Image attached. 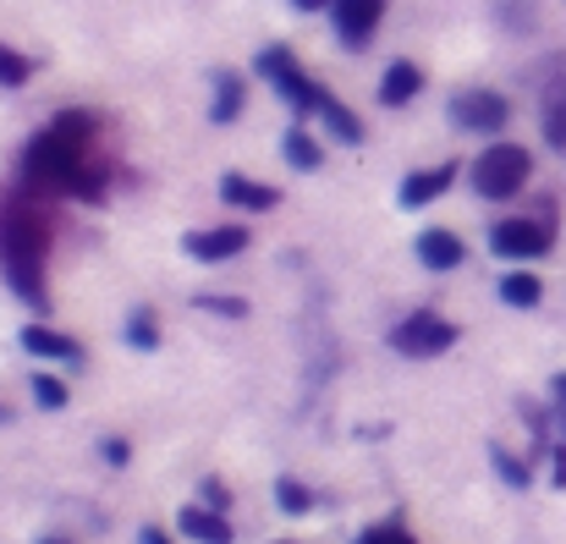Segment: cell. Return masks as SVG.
<instances>
[{"label":"cell","instance_id":"e575fe53","mask_svg":"<svg viewBox=\"0 0 566 544\" xmlns=\"http://www.w3.org/2000/svg\"><path fill=\"white\" fill-rule=\"evenodd\" d=\"M275 544H286V540H275Z\"/></svg>","mask_w":566,"mask_h":544},{"label":"cell","instance_id":"836d02e7","mask_svg":"<svg viewBox=\"0 0 566 544\" xmlns=\"http://www.w3.org/2000/svg\"><path fill=\"white\" fill-rule=\"evenodd\" d=\"M39 544H66V540H39Z\"/></svg>","mask_w":566,"mask_h":544},{"label":"cell","instance_id":"30bf717a","mask_svg":"<svg viewBox=\"0 0 566 544\" xmlns=\"http://www.w3.org/2000/svg\"><path fill=\"white\" fill-rule=\"evenodd\" d=\"M490 248H495L501 259H539V253L551 248V231H545L539 220H501V226L490 231Z\"/></svg>","mask_w":566,"mask_h":544},{"label":"cell","instance_id":"ac0fdd59","mask_svg":"<svg viewBox=\"0 0 566 544\" xmlns=\"http://www.w3.org/2000/svg\"><path fill=\"white\" fill-rule=\"evenodd\" d=\"M242 116V83L231 72H214V105H209V122H237Z\"/></svg>","mask_w":566,"mask_h":544},{"label":"cell","instance_id":"5b68a950","mask_svg":"<svg viewBox=\"0 0 566 544\" xmlns=\"http://www.w3.org/2000/svg\"><path fill=\"white\" fill-rule=\"evenodd\" d=\"M259 72L275 83V94L297 111V116H314V105H319V83H308L303 77V66H297V55L286 50V44H270V50H259Z\"/></svg>","mask_w":566,"mask_h":544},{"label":"cell","instance_id":"2e32d148","mask_svg":"<svg viewBox=\"0 0 566 544\" xmlns=\"http://www.w3.org/2000/svg\"><path fill=\"white\" fill-rule=\"evenodd\" d=\"M314 116H319V122L331 127V138H336V144H358V138H364V122H358V116H353V111H347V105H342V100L331 94V88L319 94Z\"/></svg>","mask_w":566,"mask_h":544},{"label":"cell","instance_id":"7a4b0ae2","mask_svg":"<svg viewBox=\"0 0 566 544\" xmlns=\"http://www.w3.org/2000/svg\"><path fill=\"white\" fill-rule=\"evenodd\" d=\"M88 138H94V116L88 111H66L55 116L22 155V177L28 187H72L83 171V155H88Z\"/></svg>","mask_w":566,"mask_h":544},{"label":"cell","instance_id":"1f68e13d","mask_svg":"<svg viewBox=\"0 0 566 544\" xmlns=\"http://www.w3.org/2000/svg\"><path fill=\"white\" fill-rule=\"evenodd\" d=\"M297 11H319V6H336V0H292Z\"/></svg>","mask_w":566,"mask_h":544},{"label":"cell","instance_id":"6da1fadb","mask_svg":"<svg viewBox=\"0 0 566 544\" xmlns=\"http://www.w3.org/2000/svg\"><path fill=\"white\" fill-rule=\"evenodd\" d=\"M44 248H50L44 209L33 198H11L0 209V270L28 308H44Z\"/></svg>","mask_w":566,"mask_h":544},{"label":"cell","instance_id":"4fadbf2b","mask_svg":"<svg viewBox=\"0 0 566 544\" xmlns=\"http://www.w3.org/2000/svg\"><path fill=\"white\" fill-rule=\"evenodd\" d=\"M22 347L33 358H50V363H83V347L66 336V331H50V325H28L22 331Z\"/></svg>","mask_w":566,"mask_h":544},{"label":"cell","instance_id":"f546056e","mask_svg":"<svg viewBox=\"0 0 566 544\" xmlns=\"http://www.w3.org/2000/svg\"><path fill=\"white\" fill-rule=\"evenodd\" d=\"M551 479L566 490V446H556V451H551Z\"/></svg>","mask_w":566,"mask_h":544},{"label":"cell","instance_id":"cb8c5ba5","mask_svg":"<svg viewBox=\"0 0 566 544\" xmlns=\"http://www.w3.org/2000/svg\"><path fill=\"white\" fill-rule=\"evenodd\" d=\"M33 401H39L44 412H61V407H66V379H55V374H33Z\"/></svg>","mask_w":566,"mask_h":544},{"label":"cell","instance_id":"7c38bea8","mask_svg":"<svg viewBox=\"0 0 566 544\" xmlns=\"http://www.w3.org/2000/svg\"><path fill=\"white\" fill-rule=\"evenodd\" d=\"M418 88H423V66L418 61H390L385 77H379V105L401 111L407 100H418Z\"/></svg>","mask_w":566,"mask_h":544},{"label":"cell","instance_id":"52a82bcc","mask_svg":"<svg viewBox=\"0 0 566 544\" xmlns=\"http://www.w3.org/2000/svg\"><path fill=\"white\" fill-rule=\"evenodd\" d=\"M331 17H336V39L347 50H364L379 33V22H385V0H336Z\"/></svg>","mask_w":566,"mask_h":544},{"label":"cell","instance_id":"4dcf8cb0","mask_svg":"<svg viewBox=\"0 0 566 544\" xmlns=\"http://www.w3.org/2000/svg\"><path fill=\"white\" fill-rule=\"evenodd\" d=\"M138 544H171V534H166V529H155V523H149V529H144V534H138Z\"/></svg>","mask_w":566,"mask_h":544},{"label":"cell","instance_id":"484cf974","mask_svg":"<svg viewBox=\"0 0 566 544\" xmlns=\"http://www.w3.org/2000/svg\"><path fill=\"white\" fill-rule=\"evenodd\" d=\"M358 544H412V534L401 529V523H375V529H364Z\"/></svg>","mask_w":566,"mask_h":544},{"label":"cell","instance_id":"d6a6232c","mask_svg":"<svg viewBox=\"0 0 566 544\" xmlns=\"http://www.w3.org/2000/svg\"><path fill=\"white\" fill-rule=\"evenodd\" d=\"M0 423H11V412H6V407H0Z\"/></svg>","mask_w":566,"mask_h":544},{"label":"cell","instance_id":"9c48e42d","mask_svg":"<svg viewBox=\"0 0 566 544\" xmlns=\"http://www.w3.org/2000/svg\"><path fill=\"white\" fill-rule=\"evenodd\" d=\"M248 226H209V231H192L182 237V248H188V259L198 264H226V259H237V253H248Z\"/></svg>","mask_w":566,"mask_h":544},{"label":"cell","instance_id":"e0dca14e","mask_svg":"<svg viewBox=\"0 0 566 544\" xmlns=\"http://www.w3.org/2000/svg\"><path fill=\"white\" fill-rule=\"evenodd\" d=\"M495 292H501V303H512V308H539V297H545L539 275H528V270L501 275V281H495Z\"/></svg>","mask_w":566,"mask_h":544},{"label":"cell","instance_id":"9a60e30c","mask_svg":"<svg viewBox=\"0 0 566 544\" xmlns=\"http://www.w3.org/2000/svg\"><path fill=\"white\" fill-rule=\"evenodd\" d=\"M220 198H226V203H237V209H275V203H281V192H275V187L242 177V171H226V177H220Z\"/></svg>","mask_w":566,"mask_h":544},{"label":"cell","instance_id":"4316f807","mask_svg":"<svg viewBox=\"0 0 566 544\" xmlns=\"http://www.w3.org/2000/svg\"><path fill=\"white\" fill-rule=\"evenodd\" d=\"M203 314H220V320H248V303L242 297H198Z\"/></svg>","mask_w":566,"mask_h":544},{"label":"cell","instance_id":"5bb4252c","mask_svg":"<svg viewBox=\"0 0 566 544\" xmlns=\"http://www.w3.org/2000/svg\"><path fill=\"white\" fill-rule=\"evenodd\" d=\"M177 529H182L192 544H231V523H226V512H214V506H182Z\"/></svg>","mask_w":566,"mask_h":544},{"label":"cell","instance_id":"44dd1931","mask_svg":"<svg viewBox=\"0 0 566 544\" xmlns=\"http://www.w3.org/2000/svg\"><path fill=\"white\" fill-rule=\"evenodd\" d=\"M127 347H138V353L160 347V320H155L149 308H133V314H127Z\"/></svg>","mask_w":566,"mask_h":544},{"label":"cell","instance_id":"3957f363","mask_svg":"<svg viewBox=\"0 0 566 544\" xmlns=\"http://www.w3.org/2000/svg\"><path fill=\"white\" fill-rule=\"evenodd\" d=\"M473 192L479 198H517L528 177H534V155L523 144H490L479 160H473Z\"/></svg>","mask_w":566,"mask_h":544},{"label":"cell","instance_id":"8992f818","mask_svg":"<svg viewBox=\"0 0 566 544\" xmlns=\"http://www.w3.org/2000/svg\"><path fill=\"white\" fill-rule=\"evenodd\" d=\"M506 116H512V105H506L495 88H462V94L451 100V122L468 127V133H501Z\"/></svg>","mask_w":566,"mask_h":544},{"label":"cell","instance_id":"277c9868","mask_svg":"<svg viewBox=\"0 0 566 544\" xmlns=\"http://www.w3.org/2000/svg\"><path fill=\"white\" fill-rule=\"evenodd\" d=\"M451 347H457V325H451L446 314H429V308L407 314V320L390 331V353H401V358H440V353H451Z\"/></svg>","mask_w":566,"mask_h":544},{"label":"cell","instance_id":"603a6c76","mask_svg":"<svg viewBox=\"0 0 566 544\" xmlns=\"http://www.w3.org/2000/svg\"><path fill=\"white\" fill-rule=\"evenodd\" d=\"M275 506L292 512V517H303V512H314V490L303 479H275Z\"/></svg>","mask_w":566,"mask_h":544},{"label":"cell","instance_id":"ba28073f","mask_svg":"<svg viewBox=\"0 0 566 544\" xmlns=\"http://www.w3.org/2000/svg\"><path fill=\"white\" fill-rule=\"evenodd\" d=\"M457 187V160H440V166H423V171H407L396 187V203L401 209H429L434 198H446Z\"/></svg>","mask_w":566,"mask_h":544},{"label":"cell","instance_id":"d4e9b609","mask_svg":"<svg viewBox=\"0 0 566 544\" xmlns=\"http://www.w3.org/2000/svg\"><path fill=\"white\" fill-rule=\"evenodd\" d=\"M28 77H33V61H28V55H17V50H6V44H0V83H6V88H22V83H28Z\"/></svg>","mask_w":566,"mask_h":544},{"label":"cell","instance_id":"83f0119b","mask_svg":"<svg viewBox=\"0 0 566 544\" xmlns=\"http://www.w3.org/2000/svg\"><path fill=\"white\" fill-rule=\"evenodd\" d=\"M203 506H214V512H226V506H231V495H226V484H220V479H203Z\"/></svg>","mask_w":566,"mask_h":544},{"label":"cell","instance_id":"f1b7e54d","mask_svg":"<svg viewBox=\"0 0 566 544\" xmlns=\"http://www.w3.org/2000/svg\"><path fill=\"white\" fill-rule=\"evenodd\" d=\"M99 451H105V462H111V468H127V457H133V451H127V440H105Z\"/></svg>","mask_w":566,"mask_h":544},{"label":"cell","instance_id":"d6986e66","mask_svg":"<svg viewBox=\"0 0 566 544\" xmlns=\"http://www.w3.org/2000/svg\"><path fill=\"white\" fill-rule=\"evenodd\" d=\"M281 149H286V166H292V171H319V166H325V149H319L303 127H292Z\"/></svg>","mask_w":566,"mask_h":544},{"label":"cell","instance_id":"8fae6325","mask_svg":"<svg viewBox=\"0 0 566 544\" xmlns=\"http://www.w3.org/2000/svg\"><path fill=\"white\" fill-rule=\"evenodd\" d=\"M418 264H423V270H434V275L457 270V264H462V237H457V231H446V226H429V231L418 237Z\"/></svg>","mask_w":566,"mask_h":544},{"label":"cell","instance_id":"ffe728a7","mask_svg":"<svg viewBox=\"0 0 566 544\" xmlns=\"http://www.w3.org/2000/svg\"><path fill=\"white\" fill-rule=\"evenodd\" d=\"M545 138L566 149V83H551V94H545Z\"/></svg>","mask_w":566,"mask_h":544},{"label":"cell","instance_id":"7402d4cb","mask_svg":"<svg viewBox=\"0 0 566 544\" xmlns=\"http://www.w3.org/2000/svg\"><path fill=\"white\" fill-rule=\"evenodd\" d=\"M490 462H495V473H501L512 490H528V484H534V468H528L523 457H512L506 446H490Z\"/></svg>","mask_w":566,"mask_h":544}]
</instances>
